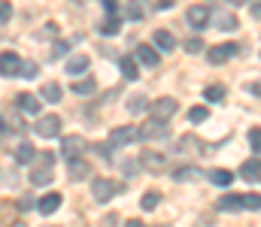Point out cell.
<instances>
[{"mask_svg": "<svg viewBox=\"0 0 261 227\" xmlns=\"http://www.w3.org/2000/svg\"><path fill=\"white\" fill-rule=\"evenodd\" d=\"M91 194H94L97 203H107V200H113L116 194H122V182H113V179H94Z\"/></svg>", "mask_w": 261, "mask_h": 227, "instance_id": "6da1fadb", "label": "cell"}, {"mask_svg": "<svg viewBox=\"0 0 261 227\" xmlns=\"http://www.w3.org/2000/svg\"><path fill=\"white\" fill-rule=\"evenodd\" d=\"M210 18H213V12H210V6H203V3H195V6L186 9V21H189L195 30H203V27L210 24Z\"/></svg>", "mask_w": 261, "mask_h": 227, "instance_id": "7a4b0ae2", "label": "cell"}, {"mask_svg": "<svg viewBox=\"0 0 261 227\" xmlns=\"http://www.w3.org/2000/svg\"><path fill=\"white\" fill-rule=\"evenodd\" d=\"M176 109H179V103H176L173 97H161V100L149 103V112H152V118H158V121H167Z\"/></svg>", "mask_w": 261, "mask_h": 227, "instance_id": "3957f363", "label": "cell"}, {"mask_svg": "<svg viewBox=\"0 0 261 227\" xmlns=\"http://www.w3.org/2000/svg\"><path fill=\"white\" fill-rule=\"evenodd\" d=\"M34 131H37L43 140H52V137L61 134V118H58V115H40V121L34 124Z\"/></svg>", "mask_w": 261, "mask_h": 227, "instance_id": "277c9868", "label": "cell"}, {"mask_svg": "<svg viewBox=\"0 0 261 227\" xmlns=\"http://www.w3.org/2000/svg\"><path fill=\"white\" fill-rule=\"evenodd\" d=\"M85 149H88V146H85V140H82L79 134H70V137L61 140V154H64L67 160H76Z\"/></svg>", "mask_w": 261, "mask_h": 227, "instance_id": "5b68a950", "label": "cell"}, {"mask_svg": "<svg viewBox=\"0 0 261 227\" xmlns=\"http://www.w3.org/2000/svg\"><path fill=\"white\" fill-rule=\"evenodd\" d=\"M140 137V131L134 124H122V127H113L110 131V146H128Z\"/></svg>", "mask_w": 261, "mask_h": 227, "instance_id": "8992f818", "label": "cell"}, {"mask_svg": "<svg viewBox=\"0 0 261 227\" xmlns=\"http://www.w3.org/2000/svg\"><path fill=\"white\" fill-rule=\"evenodd\" d=\"M237 55V46L234 43H222V46H213L210 49V64H225L228 58Z\"/></svg>", "mask_w": 261, "mask_h": 227, "instance_id": "52a82bcc", "label": "cell"}, {"mask_svg": "<svg viewBox=\"0 0 261 227\" xmlns=\"http://www.w3.org/2000/svg\"><path fill=\"white\" fill-rule=\"evenodd\" d=\"M49 164H52V154H43V167H37V170L31 173V182H34V185H49V182L55 179V173L49 170Z\"/></svg>", "mask_w": 261, "mask_h": 227, "instance_id": "ba28073f", "label": "cell"}, {"mask_svg": "<svg viewBox=\"0 0 261 227\" xmlns=\"http://www.w3.org/2000/svg\"><path fill=\"white\" fill-rule=\"evenodd\" d=\"M21 70V58L15 55V52H3L0 55V73L3 76H18Z\"/></svg>", "mask_w": 261, "mask_h": 227, "instance_id": "9c48e42d", "label": "cell"}, {"mask_svg": "<svg viewBox=\"0 0 261 227\" xmlns=\"http://www.w3.org/2000/svg\"><path fill=\"white\" fill-rule=\"evenodd\" d=\"M140 64H146V67H158V61H161V55H158V49H152V46H146V43H140L137 46V55H134Z\"/></svg>", "mask_w": 261, "mask_h": 227, "instance_id": "30bf717a", "label": "cell"}, {"mask_svg": "<svg viewBox=\"0 0 261 227\" xmlns=\"http://www.w3.org/2000/svg\"><path fill=\"white\" fill-rule=\"evenodd\" d=\"M167 134V121H158V118H152V121H146L143 127H140V137L143 140H158V137H164Z\"/></svg>", "mask_w": 261, "mask_h": 227, "instance_id": "8fae6325", "label": "cell"}, {"mask_svg": "<svg viewBox=\"0 0 261 227\" xmlns=\"http://www.w3.org/2000/svg\"><path fill=\"white\" fill-rule=\"evenodd\" d=\"M240 176H243L246 182H258V179H261V160H258V157H249V160H243V167H240Z\"/></svg>", "mask_w": 261, "mask_h": 227, "instance_id": "7c38bea8", "label": "cell"}, {"mask_svg": "<svg viewBox=\"0 0 261 227\" xmlns=\"http://www.w3.org/2000/svg\"><path fill=\"white\" fill-rule=\"evenodd\" d=\"M140 164L149 167V173H161V170H164V154H158V151H143Z\"/></svg>", "mask_w": 261, "mask_h": 227, "instance_id": "4fadbf2b", "label": "cell"}, {"mask_svg": "<svg viewBox=\"0 0 261 227\" xmlns=\"http://www.w3.org/2000/svg\"><path fill=\"white\" fill-rule=\"evenodd\" d=\"M152 43H155L161 52L176 49V40H173V34H170V30H155V34H152Z\"/></svg>", "mask_w": 261, "mask_h": 227, "instance_id": "5bb4252c", "label": "cell"}, {"mask_svg": "<svg viewBox=\"0 0 261 227\" xmlns=\"http://www.w3.org/2000/svg\"><path fill=\"white\" fill-rule=\"evenodd\" d=\"M15 103H18V109H24V112H31V115L40 112V100H37L34 94H28V91H21V94L15 97Z\"/></svg>", "mask_w": 261, "mask_h": 227, "instance_id": "9a60e30c", "label": "cell"}, {"mask_svg": "<svg viewBox=\"0 0 261 227\" xmlns=\"http://www.w3.org/2000/svg\"><path fill=\"white\" fill-rule=\"evenodd\" d=\"M40 97H43L46 103H58V100L64 97V91H61V85H58V82H46V85H43V91H40Z\"/></svg>", "mask_w": 261, "mask_h": 227, "instance_id": "2e32d148", "label": "cell"}, {"mask_svg": "<svg viewBox=\"0 0 261 227\" xmlns=\"http://www.w3.org/2000/svg\"><path fill=\"white\" fill-rule=\"evenodd\" d=\"M37 206H40V212H43V215H52V212L61 206V194H43Z\"/></svg>", "mask_w": 261, "mask_h": 227, "instance_id": "e0dca14e", "label": "cell"}, {"mask_svg": "<svg viewBox=\"0 0 261 227\" xmlns=\"http://www.w3.org/2000/svg\"><path fill=\"white\" fill-rule=\"evenodd\" d=\"M119 70H122L125 79H137V76H140V64H137V58H134V55H125V58L119 61Z\"/></svg>", "mask_w": 261, "mask_h": 227, "instance_id": "ac0fdd59", "label": "cell"}, {"mask_svg": "<svg viewBox=\"0 0 261 227\" xmlns=\"http://www.w3.org/2000/svg\"><path fill=\"white\" fill-rule=\"evenodd\" d=\"M213 21H216V27H222V30H237V24H240L231 12H213Z\"/></svg>", "mask_w": 261, "mask_h": 227, "instance_id": "d6986e66", "label": "cell"}, {"mask_svg": "<svg viewBox=\"0 0 261 227\" xmlns=\"http://www.w3.org/2000/svg\"><path fill=\"white\" fill-rule=\"evenodd\" d=\"M219 209H225V212H237V209H243V194H225V197L219 200Z\"/></svg>", "mask_w": 261, "mask_h": 227, "instance_id": "ffe728a7", "label": "cell"}, {"mask_svg": "<svg viewBox=\"0 0 261 227\" xmlns=\"http://www.w3.org/2000/svg\"><path fill=\"white\" fill-rule=\"evenodd\" d=\"M97 91V82L94 79H79V82H73V94H79V97H91Z\"/></svg>", "mask_w": 261, "mask_h": 227, "instance_id": "44dd1931", "label": "cell"}, {"mask_svg": "<svg viewBox=\"0 0 261 227\" xmlns=\"http://www.w3.org/2000/svg\"><path fill=\"white\" fill-rule=\"evenodd\" d=\"M210 182L219 185V188H225V185L234 182V173H231V170H210Z\"/></svg>", "mask_w": 261, "mask_h": 227, "instance_id": "7402d4cb", "label": "cell"}, {"mask_svg": "<svg viewBox=\"0 0 261 227\" xmlns=\"http://www.w3.org/2000/svg\"><path fill=\"white\" fill-rule=\"evenodd\" d=\"M85 70H88V55H76V58L67 61V73L79 76V73H85Z\"/></svg>", "mask_w": 261, "mask_h": 227, "instance_id": "603a6c76", "label": "cell"}, {"mask_svg": "<svg viewBox=\"0 0 261 227\" xmlns=\"http://www.w3.org/2000/svg\"><path fill=\"white\" fill-rule=\"evenodd\" d=\"M34 157H37V149H34L31 143H21V146L15 149V160H18V164H31Z\"/></svg>", "mask_w": 261, "mask_h": 227, "instance_id": "cb8c5ba5", "label": "cell"}, {"mask_svg": "<svg viewBox=\"0 0 261 227\" xmlns=\"http://www.w3.org/2000/svg\"><path fill=\"white\" fill-rule=\"evenodd\" d=\"M200 176H203V173H197L195 167H179V170L173 173L176 182H192V179H200Z\"/></svg>", "mask_w": 261, "mask_h": 227, "instance_id": "d4e9b609", "label": "cell"}, {"mask_svg": "<svg viewBox=\"0 0 261 227\" xmlns=\"http://www.w3.org/2000/svg\"><path fill=\"white\" fill-rule=\"evenodd\" d=\"M203 97H206L210 103H222V100H225V88H222V85H206Z\"/></svg>", "mask_w": 261, "mask_h": 227, "instance_id": "484cf974", "label": "cell"}, {"mask_svg": "<svg viewBox=\"0 0 261 227\" xmlns=\"http://www.w3.org/2000/svg\"><path fill=\"white\" fill-rule=\"evenodd\" d=\"M85 173H88V167L76 157V160H70V179L73 182H79V179H85Z\"/></svg>", "mask_w": 261, "mask_h": 227, "instance_id": "4316f807", "label": "cell"}, {"mask_svg": "<svg viewBox=\"0 0 261 227\" xmlns=\"http://www.w3.org/2000/svg\"><path fill=\"white\" fill-rule=\"evenodd\" d=\"M158 203H161V194H158V191H146V194H143V200H140V206H143L146 212H149V209H155Z\"/></svg>", "mask_w": 261, "mask_h": 227, "instance_id": "83f0119b", "label": "cell"}, {"mask_svg": "<svg viewBox=\"0 0 261 227\" xmlns=\"http://www.w3.org/2000/svg\"><path fill=\"white\" fill-rule=\"evenodd\" d=\"M206 118H210V109H206V106H192V109H189V121H195V124H203Z\"/></svg>", "mask_w": 261, "mask_h": 227, "instance_id": "f1b7e54d", "label": "cell"}, {"mask_svg": "<svg viewBox=\"0 0 261 227\" xmlns=\"http://www.w3.org/2000/svg\"><path fill=\"white\" fill-rule=\"evenodd\" d=\"M146 109H149V100H146L143 94H137L134 100H128V112H134V115H137V112H146Z\"/></svg>", "mask_w": 261, "mask_h": 227, "instance_id": "f546056e", "label": "cell"}, {"mask_svg": "<svg viewBox=\"0 0 261 227\" xmlns=\"http://www.w3.org/2000/svg\"><path fill=\"white\" fill-rule=\"evenodd\" d=\"M100 34H103V37H116V34H119V18H116V15H110V18L100 24Z\"/></svg>", "mask_w": 261, "mask_h": 227, "instance_id": "4dcf8cb0", "label": "cell"}, {"mask_svg": "<svg viewBox=\"0 0 261 227\" xmlns=\"http://www.w3.org/2000/svg\"><path fill=\"white\" fill-rule=\"evenodd\" d=\"M12 218H15L12 203H0V224H12Z\"/></svg>", "mask_w": 261, "mask_h": 227, "instance_id": "1f68e13d", "label": "cell"}, {"mask_svg": "<svg viewBox=\"0 0 261 227\" xmlns=\"http://www.w3.org/2000/svg\"><path fill=\"white\" fill-rule=\"evenodd\" d=\"M243 206L258 212V209H261V194H243Z\"/></svg>", "mask_w": 261, "mask_h": 227, "instance_id": "d6a6232c", "label": "cell"}, {"mask_svg": "<svg viewBox=\"0 0 261 227\" xmlns=\"http://www.w3.org/2000/svg\"><path fill=\"white\" fill-rule=\"evenodd\" d=\"M12 18V3L9 0H0V24H6Z\"/></svg>", "mask_w": 261, "mask_h": 227, "instance_id": "836d02e7", "label": "cell"}, {"mask_svg": "<svg viewBox=\"0 0 261 227\" xmlns=\"http://www.w3.org/2000/svg\"><path fill=\"white\" fill-rule=\"evenodd\" d=\"M249 146L261 154V127H252V131H249Z\"/></svg>", "mask_w": 261, "mask_h": 227, "instance_id": "e575fe53", "label": "cell"}, {"mask_svg": "<svg viewBox=\"0 0 261 227\" xmlns=\"http://www.w3.org/2000/svg\"><path fill=\"white\" fill-rule=\"evenodd\" d=\"M200 49H203V43H200V40H189V43H186V52H189V55H197V52H200Z\"/></svg>", "mask_w": 261, "mask_h": 227, "instance_id": "d590c367", "label": "cell"}, {"mask_svg": "<svg viewBox=\"0 0 261 227\" xmlns=\"http://www.w3.org/2000/svg\"><path fill=\"white\" fill-rule=\"evenodd\" d=\"M18 76H24V79H34V76H37V64H21Z\"/></svg>", "mask_w": 261, "mask_h": 227, "instance_id": "8d00e7d4", "label": "cell"}, {"mask_svg": "<svg viewBox=\"0 0 261 227\" xmlns=\"http://www.w3.org/2000/svg\"><path fill=\"white\" fill-rule=\"evenodd\" d=\"M128 15H130V18H143V6H140L137 0H134V3L128 6Z\"/></svg>", "mask_w": 261, "mask_h": 227, "instance_id": "74e56055", "label": "cell"}, {"mask_svg": "<svg viewBox=\"0 0 261 227\" xmlns=\"http://www.w3.org/2000/svg\"><path fill=\"white\" fill-rule=\"evenodd\" d=\"M140 167H143L140 160H125V173H128V176H134V173H137Z\"/></svg>", "mask_w": 261, "mask_h": 227, "instance_id": "f35d334b", "label": "cell"}, {"mask_svg": "<svg viewBox=\"0 0 261 227\" xmlns=\"http://www.w3.org/2000/svg\"><path fill=\"white\" fill-rule=\"evenodd\" d=\"M103 227H119V215H103Z\"/></svg>", "mask_w": 261, "mask_h": 227, "instance_id": "ab89813d", "label": "cell"}, {"mask_svg": "<svg viewBox=\"0 0 261 227\" xmlns=\"http://www.w3.org/2000/svg\"><path fill=\"white\" fill-rule=\"evenodd\" d=\"M170 6H173V0H158L155 3V9H170Z\"/></svg>", "mask_w": 261, "mask_h": 227, "instance_id": "60d3db41", "label": "cell"}, {"mask_svg": "<svg viewBox=\"0 0 261 227\" xmlns=\"http://www.w3.org/2000/svg\"><path fill=\"white\" fill-rule=\"evenodd\" d=\"M103 6H107V12H113V15H116V0H103Z\"/></svg>", "mask_w": 261, "mask_h": 227, "instance_id": "b9f144b4", "label": "cell"}, {"mask_svg": "<svg viewBox=\"0 0 261 227\" xmlns=\"http://www.w3.org/2000/svg\"><path fill=\"white\" fill-rule=\"evenodd\" d=\"M225 3H228V6H246L249 0H225Z\"/></svg>", "mask_w": 261, "mask_h": 227, "instance_id": "7bdbcfd3", "label": "cell"}, {"mask_svg": "<svg viewBox=\"0 0 261 227\" xmlns=\"http://www.w3.org/2000/svg\"><path fill=\"white\" fill-rule=\"evenodd\" d=\"M249 91H252V94H258V97H261V82H255V85H249Z\"/></svg>", "mask_w": 261, "mask_h": 227, "instance_id": "ee69618b", "label": "cell"}, {"mask_svg": "<svg viewBox=\"0 0 261 227\" xmlns=\"http://www.w3.org/2000/svg\"><path fill=\"white\" fill-rule=\"evenodd\" d=\"M252 15H255V18H261V3H255V6H252Z\"/></svg>", "mask_w": 261, "mask_h": 227, "instance_id": "f6af8a7d", "label": "cell"}, {"mask_svg": "<svg viewBox=\"0 0 261 227\" xmlns=\"http://www.w3.org/2000/svg\"><path fill=\"white\" fill-rule=\"evenodd\" d=\"M125 227H143V221H137V218H134V221H128Z\"/></svg>", "mask_w": 261, "mask_h": 227, "instance_id": "bcb514c9", "label": "cell"}]
</instances>
